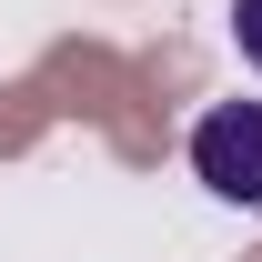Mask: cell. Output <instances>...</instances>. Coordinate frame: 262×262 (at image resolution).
Masks as SVG:
<instances>
[{
    "label": "cell",
    "mask_w": 262,
    "mask_h": 262,
    "mask_svg": "<svg viewBox=\"0 0 262 262\" xmlns=\"http://www.w3.org/2000/svg\"><path fill=\"white\" fill-rule=\"evenodd\" d=\"M192 182L232 212H262V101H212L192 121Z\"/></svg>",
    "instance_id": "cell-1"
},
{
    "label": "cell",
    "mask_w": 262,
    "mask_h": 262,
    "mask_svg": "<svg viewBox=\"0 0 262 262\" xmlns=\"http://www.w3.org/2000/svg\"><path fill=\"white\" fill-rule=\"evenodd\" d=\"M232 40H242V61L262 71V0H232Z\"/></svg>",
    "instance_id": "cell-2"
}]
</instances>
